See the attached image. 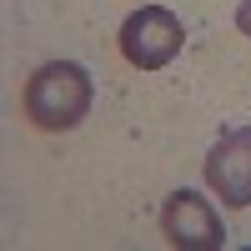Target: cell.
<instances>
[{
	"instance_id": "2",
	"label": "cell",
	"mask_w": 251,
	"mask_h": 251,
	"mask_svg": "<svg viewBox=\"0 0 251 251\" xmlns=\"http://www.w3.org/2000/svg\"><path fill=\"white\" fill-rule=\"evenodd\" d=\"M181 40H186L181 20L166 5H141L136 15H126V25H121V55L131 60V66H141V71H156L166 60H176Z\"/></svg>"
},
{
	"instance_id": "4",
	"label": "cell",
	"mask_w": 251,
	"mask_h": 251,
	"mask_svg": "<svg viewBox=\"0 0 251 251\" xmlns=\"http://www.w3.org/2000/svg\"><path fill=\"white\" fill-rule=\"evenodd\" d=\"M161 226H166V241L181 246V251H216L221 236H226L216 206L206 196H196V191H176L171 201H166Z\"/></svg>"
},
{
	"instance_id": "1",
	"label": "cell",
	"mask_w": 251,
	"mask_h": 251,
	"mask_svg": "<svg viewBox=\"0 0 251 251\" xmlns=\"http://www.w3.org/2000/svg\"><path fill=\"white\" fill-rule=\"evenodd\" d=\"M91 111V75L75 60H50L25 80V116L40 131H71Z\"/></svg>"
},
{
	"instance_id": "5",
	"label": "cell",
	"mask_w": 251,
	"mask_h": 251,
	"mask_svg": "<svg viewBox=\"0 0 251 251\" xmlns=\"http://www.w3.org/2000/svg\"><path fill=\"white\" fill-rule=\"evenodd\" d=\"M236 25H241V35H251V0L236 5Z\"/></svg>"
},
{
	"instance_id": "3",
	"label": "cell",
	"mask_w": 251,
	"mask_h": 251,
	"mask_svg": "<svg viewBox=\"0 0 251 251\" xmlns=\"http://www.w3.org/2000/svg\"><path fill=\"white\" fill-rule=\"evenodd\" d=\"M206 186L226 206H251V126L226 131L206 156Z\"/></svg>"
}]
</instances>
